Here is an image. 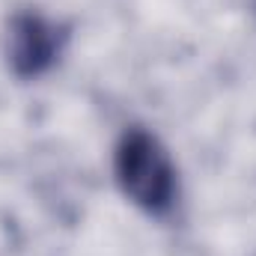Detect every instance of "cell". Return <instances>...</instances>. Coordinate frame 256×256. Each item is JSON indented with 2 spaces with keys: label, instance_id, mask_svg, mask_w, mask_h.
<instances>
[{
  "label": "cell",
  "instance_id": "obj_1",
  "mask_svg": "<svg viewBox=\"0 0 256 256\" xmlns=\"http://www.w3.org/2000/svg\"><path fill=\"white\" fill-rule=\"evenodd\" d=\"M114 173L128 200L152 218H164L179 196L176 167L164 143L140 126H131L120 137L114 152Z\"/></svg>",
  "mask_w": 256,
  "mask_h": 256
},
{
  "label": "cell",
  "instance_id": "obj_2",
  "mask_svg": "<svg viewBox=\"0 0 256 256\" xmlns=\"http://www.w3.org/2000/svg\"><path fill=\"white\" fill-rule=\"evenodd\" d=\"M66 42L68 27L39 12H18L9 24V66L21 80L39 78L60 60Z\"/></svg>",
  "mask_w": 256,
  "mask_h": 256
}]
</instances>
